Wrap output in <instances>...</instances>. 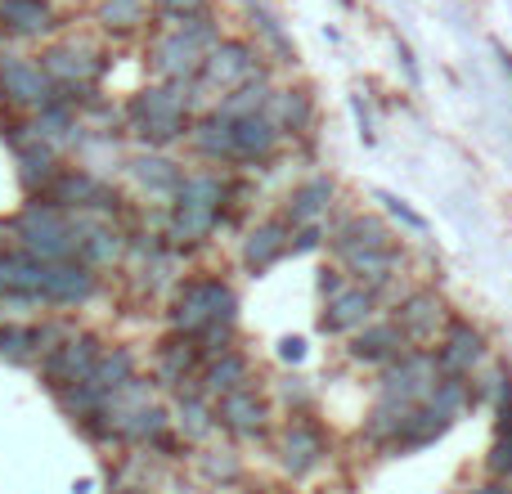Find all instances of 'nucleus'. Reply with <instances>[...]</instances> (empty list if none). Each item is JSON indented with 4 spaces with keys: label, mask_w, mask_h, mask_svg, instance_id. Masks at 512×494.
<instances>
[{
    "label": "nucleus",
    "mask_w": 512,
    "mask_h": 494,
    "mask_svg": "<svg viewBox=\"0 0 512 494\" xmlns=\"http://www.w3.org/2000/svg\"><path fill=\"white\" fill-rule=\"evenodd\" d=\"M131 378H140V360H135L131 346H104V355H99L95 373H90V387L104 391V396H113V391H122Z\"/></svg>",
    "instance_id": "obj_33"
},
{
    "label": "nucleus",
    "mask_w": 512,
    "mask_h": 494,
    "mask_svg": "<svg viewBox=\"0 0 512 494\" xmlns=\"http://www.w3.org/2000/svg\"><path fill=\"white\" fill-rule=\"evenodd\" d=\"M346 288V279H342V270H324V274H319V297H337V292H342Z\"/></svg>",
    "instance_id": "obj_43"
},
{
    "label": "nucleus",
    "mask_w": 512,
    "mask_h": 494,
    "mask_svg": "<svg viewBox=\"0 0 512 494\" xmlns=\"http://www.w3.org/2000/svg\"><path fill=\"white\" fill-rule=\"evenodd\" d=\"M328 243V225L315 221V225H297L292 230V256H306V252H319Z\"/></svg>",
    "instance_id": "obj_42"
},
{
    "label": "nucleus",
    "mask_w": 512,
    "mask_h": 494,
    "mask_svg": "<svg viewBox=\"0 0 512 494\" xmlns=\"http://www.w3.org/2000/svg\"><path fill=\"white\" fill-rule=\"evenodd\" d=\"M337 261H342V274H351V283H360V288H373L382 297V292L391 288V279L400 274V247H391V252H337Z\"/></svg>",
    "instance_id": "obj_30"
},
{
    "label": "nucleus",
    "mask_w": 512,
    "mask_h": 494,
    "mask_svg": "<svg viewBox=\"0 0 512 494\" xmlns=\"http://www.w3.org/2000/svg\"><path fill=\"white\" fill-rule=\"evenodd\" d=\"M0 99H5L14 113L32 117V113H41L45 104H54L59 90L45 77L41 59H32V54H5V59H0Z\"/></svg>",
    "instance_id": "obj_9"
},
{
    "label": "nucleus",
    "mask_w": 512,
    "mask_h": 494,
    "mask_svg": "<svg viewBox=\"0 0 512 494\" xmlns=\"http://www.w3.org/2000/svg\"><path fill=\"white\" fill-rule=\"evenodd\" d=\"M243 9H248V18H252L256 36H261V41H256V45H270V50L279 54V59H274V63H297V50H292V45H288V36H283L279 18H274L270 9H265L261 0H243Z\"/></svg>",
    "instance_id": "obj_38"
},
{
    "label": "nucleus",
    "mask_w": 512,
    "mask_h": 494,
    "mask_svg": "<svg viewBox=\"0 0 512 494\" xmlns=\"http://www.w3.org/2000/svg\"><path fill=\"white\" fill-rule=\"evenodd\" d=\"M212 324H234L239 328V292L221 274H189L176 283L167 297V333L198 337Z\"/></svg>",
    "instance_id": "obj_2"
},
{
    "label": "nucleus",
    "mask_w": 512,
    "mask_h": 494,
    "mask_svg": "<svg viewBox=\"0 0 512 494\" xmlns=\"http://www.w3.org/2000/svg\"><path fill=\"white\" fill-rule=\"evenodd\" d=\"M41 68L45 77L54 81V90H59L68 104L81 108V99L90 95V90H99V81H104L108 72V54L95 50L90 41H59V45H45L41 54Z\"/></svg>",
    "instance_id": "obj_6"
},
{
    "label": "nucleus",
    "mask_w": 512,
    "mask_h": 494,
    "mask_svg": "<svg viewBox=\"0 0 512 494\" xmlns=\"http://www.w3.org/2000/svg\"><path fill=\"white\" fill-rule=\"evenodd\" d=\"M432 355H436L441 378H477V369L486 364V333L472 319L450 315V324H445Z\"/></svg>",
    "instance_id": "obj_11"
},
{
    "label": "nucleus",
    "mask_w": 512,
    "mask_h": 494,
    "mask_svg": "<svg viewBox=\"0 0 512 494\" xmlns=\"http://www.w3.org/2000/svg\"><path fill=\"white\" fill-rule=\"evenodd\" d=\"M198 117V99L194 86H171V81H158V86H144L140 95H131V104L122 108V126L140 149H162L189 140V126Z\"/></svg>",
    "instance_id": "obj_1"
},
{
    "label": "nucleus",
    "mask_w": 512,
    "mask_h": 494,
    "mask_svg": "<svg viewBox=\"0 0 512 494\" xmlns=\"http://www.w3.org/2000/svg\"><path fill=\"white\" fill-rule=\"evenodd\" d=\"M270 418H274V405L256 387L230 391V396L216 400V423L234 441H265L270 436Z\"/></svg>",
    "instance_id": "obj_16"
},
{
    "label": "nucleus",
    "mask_w": 512,
    "mask_h": 494,
    "mask_svg": "<svg viewBox=\"0 0 512 494\" xmlns=\"http://www.w3.org/2000/svg\"><path fill=\"white\" fill-rule=\"evenodd\" d=\"M198 373H203V351H198L194 337H180V333H167L153 351V369H149V382L158 391H171L180 396L185 387H194Z\"/></svg>",
    "instance_id": "obj_14"
},
{
    "label": "nucleus",
    "mask_w": 512,
    "mask_h": 494,
    "mask_svg": "<svg viewBox=\"0 0 512 494\" xmlns=\"http://www.w3.org/2000/svg\"><path fill=\"white\" fill-rule=\"evenodd\" d=\"M243 270L248 274H265L274 270V265L283 261V256H292V225L288 216H265V221H256L248 230V239H243Z\"/></svg>",
    "instance_id": "obj_22"
},
{
    "label": "nucleus",
    "mask_w": 512,
    "mask_h": 494,
    "mask_svg": "<svg viewBox=\"0 0 512 494\" xmlns=\"http://www.w3.org/2000/svg\"><path fill=\"white\" fill-rule=\"evenodd\" d=\"M265 72H270V68H265V50H261V45L243 41V36H225L216 50H207L203 72H198V81H194V99H216V104H221L225 95H234L239 86L265 77Z\"/></svg>",
    "instance_id": "obj_5"
},
{
    "label": "nucleus",
    "mask_w": 512,
    "mask_h": 494,
    "mask_svg": "<svg viewBox=\"0 0 512 494\" xmlns=\"http://www.w3.org/2000/svg\"><path fill=\"white\" fill-rule=\"evenodd\" d=\"M441 382V369H436L432 351H405L396 364L378 369V396L405 400V405H423L432 396V387Z\"/></svg>",
    "instance_id": "obj_12"
},
{
    "label": "nucleus",
    "mask_w": 512,
    "mask_h": 494,
    "mask_svg": "<svg viewBox=\"0 0 512 494\" xmlns=\"http://www.w3.org/2000/svg\"><path fill=\"white\" fill-rule=\"evenodd\" d=\"M225 36H221V23L212 14L207 18H194L185 27H162L149 45V63L158 72V81H171V86H194L198 72H203V59L207 50H216Z\"/></svg>",
    "instance_id": "obj_3"
},
{
    "label": "nucleus",
    "mask_w": 512,
    "mask_h": 494,
    "mask_svg": "<svg viewBox=\"0 0 512 494\" xmlns=\"http://www.w3.org/2000/svg\"><path fill=\"white\" fill-rule=\"evenodd\" d=\"M279 355H283L288 364H301V360H306V342H301V337H283V342H279Z\"/></svg>",
    "instance_id": "obj_44"
},
{
    "label": "nucleus",
    "mask_w": 512,
    "mask_h": 494,
    "mask_svg": "<svg viewBox=\"0 0 512 494\" xmlns=\"http://www.w3.org/2000/svg\"><path fill=\"white\" fill-rule=\"evenodd\" d=\"M409 414H414V405H405V400H391V396H378V400H373V409L364 414L360 436H364L369 445H378L382 454H387L391 445H396V436L405 432Z\"/></svg>",
    "instance_id": "obj_31"
},
{
    "label": "nucleus",
    "mask_w": 512,
    "mask_h": 494,
    "mask_svg": "<svg viewBox=\"0 0 512 494\" xmlns=\"http://www.w3.org/2000/svg\"><path fill=\"white\" fill-rule=\"evenodd\" d=\"M72 239H77V256L86 265H95V270H108V265L126 261V230L117 221L72 212Z\"/></svg>",
    "instance_id": "obj_17"
},
{
    "label": "nucleus",
    "mask_w": 512,
    "mask_h": 494,
    "mask_svg": "<svg viewBox=\"0 0 512 494\" xmlns=\"http://www.w3.org/2000/svg\"><path fill=\"white\" fill-rule=\"evenodd\" d=\"M373 198H378V203L387 207V216H391V221H400L409 234H427V221H423V216H418L409 203H400L396 194H387V189H373Z\"/></svg>",
    "instance_id": "obj_40"
},
{
    "label": "nucleus",
    "mask_w": 512,
    "mask_h": 494,
    "mask_svg": "<svg viewBox=\"0 0 512 494\" xmlns=\"http://www.w3.org/2000/svg\"><path fill=\"white\" fill-rule=\"evenodd\" d=\"M104 346L108 342L99 333H86V328H77V333L63 337L54 351H45L36 369H41V382L50 387V396H54V391H63V387H77V382H86L90 373H95Z\"/></svg>",
    "instance_id": "obj_8"
},
{
    "label": "nucleus",
    "mask_w": 512,
    "mask_h": 494,
    "mask_svg": "<svg viewBox=\"0 0 512 494\" xmlns=\"http://www.w3.org/2000/svg\"><path fill=\"white\" fill-rule=\"evenodd\" d=\"M283 144H288V140H283L279 126H274L265 113L239 117V122H234V167H239V171L270 167V162L283 153Z\"/></svg>",
    "instance_id": "obj_21"
},
{
    "label": "nucleus",
    "mask_w": 512,
    "mask_h": 494,
    "mask_svg": "<svg viewBox=\"0 0 512 494\" xmlns=\"http://www.w3.org/2000/svg\"><path fill=\"white\" fill-rule=\"evenodd\" d=\"M95 18H99L104 32L131 36V32H140V27L149 23V5H144V0H99Z\"/></svg>",
    "instance_id": "obj_35"
},
{
    "label": "nucleus",
    "mask_w": 512,
    "mask_h": 494,
    "mask_svg": "<svg viewBox=\"0 0 512 494\" xmlns=\"http://www.w3.org/2000/svg\"><path fill=\"white\" fill-rule=\"evenodd\" d=\"M499 59H504V72L512 77V54H508V50H499Z\"/></svg>",
    "instance_id": "obj_47"
},
{
    "label": "nucleus",
    "mask_w": 512,
    "mask_h": 494,
    "mask_svg": "<svg viewBox=\"0 0 512 494\" xmlns=\"http://www.w3.org/2000/svg\"><path fill=\"white\" fill-rule=\"evenodd\" d=\"M400 63H405L409 81H414V86H418V68H414V54H409V45H400Z\"/></svg>",
    "instance_id": "obj_46"
},
{
    "label": "nucleus",
    "mask_w": 512,
    "mask_h": 494,
    "mask_svg": "<svg viewBox=\"0 0 512 494\" xmlns=\"http://www.w3.org/2000/svg\"><path fill=\"white\" fill-rule=\"evenodd\" d=\"M153 9H158L162 27H185L212 14V0H153Z\"/></svg>",
    "instance_id": "obj_39"
},
{
    "label": "nucleus",
    "mask_w": 512,
    "mask_h": 494,
    "mask_svg": "<svg viewBox=\"0 0 512 494\" xmlns=\"http://www.w3.org/2000/svg\"><path fill=\"white\" fill-rule=\"evenodd\" d=\"M274 454H279V468L288 472L292 481H301L328 459V441H324V432H319V423H310L306 414H292L288 423H283V432L274 436Z\"/></svg>",
    "instance_id": "obj_13"
},
{
    "label": "nucleus",
    "mask_w": 512,
    "mask_h": 494,
    "mask_svg": "<svg viewBox=\"0 0 512 494\" xmlns=\"http://www.w3.org/2000/svg\"><path fill=\"white\" fill-rule=\"evenodd\" d=\"M391 319H396V328L405 333V342L414 346V351H436V342H441L445 324H450V310H445L441 292L414 288V292H405V297L396 301Z\"/></svg>",
    "instance_id": "obj_10"
},
{
    "label": "nucleus",
    "mask_w": 512,
    "mask_h": 494,
    "mask_svg": "<svg viewBox=\"0 0 512 494\" xmlns=\"http://www.w3.org/2000/svg\"><path fill=\"white\" fill-rule=\"evenodd\" d=\"M265 117L279 126L283 140H306L310 126H315V99L306 86H274Z\"/></svg>",
    "instance_id": "obj_28"
},
{
    "label": "nucleus",
    "mask_w": 512,
    "mask_h": 494,
    "mask_svg": "<svg viewBox=\"0 0 512 494\" xmlns=\"http://www.w3.org/2000/svg\"><path fill=\"white\" fill-rule=\"evenodd\" d=\"M333 203H337V180L319 171V176H306L301 185H292V194L283 198V216H288V225L297 230V225L328 221Z\"/></svg>",
    "instance_id": "obj_27"
},
{
    "label": "nucleus",
    "mask_w": 512,
    "mask_h": 494,
    "mask_svg": "<svg viewBox=\"0 0 512 494\" xmlns=\"http://www.w3.org/2000/svg\"><path fill=\"white\" fill-rule=\"evenodd\" d=\"M0 32L14 41H45L59 32V14L50 0H0Z\"/></svg>",
    "instance_id": "obj_25"
},
{
    "label": "nucleus",
    "mask_w": 512,
    "mask_h": 494,
    "mask_svg": "<svg viewBox=\"0 0 512 494\" xmlns=\"http://www.w3.org/2000/svg\"><path fill=\"white\" fill-rule=\"evenodd\" d=\"M243 387H252V360L234 346V351H225V355H216V360H203V373H198V391H203L207 400H221V396H230V391H243Z\"/></svg>",
    "instance_id": "obj_29"
},
{
    "label": "nucleus",
    "mask_w": 512,
    "mask_h": 494,
    "mask_svg": "<svg viewBox=\"0 0 512 494\" xmlns=\"http://www.w3.org/2000/svg\"><path fill=\"white\" fill-rule=\"evenodd\" d=\"M122 171L131 176V185L140 189L144 198H153V203H167L180 194V185H185V167H180L171 153L162 149H140V153H126Z\"/></svg>",
    "instance_id": "obj_15"
},
{
    "label": "nucleus",
    "mask_w": 512,
    "mask_h": 494,
    "mask_svg": "<svg viewBox=\"0 0 512 494\" xmlns=\"http://www.w3.org/2000/svg\"><path fill=\"white\" fill-rule=\"evenodd\" d=\"M270 95H274V77L265 72V77L248 81V86H239L234 95H225L221 104H216V113L230 117V122H239V117H252V113H265L270 108Z\"/></svg>",
    "instance_id": "obj_34"
},
{
    "label": "nucleus",
    "mask_w": 512,
    "mask_h": 494,
    "mask_svg": "<svg viewBox=\"0 0 512 494\" xmlns=\"http://www.w3.org/2000/svg\"><path fill=\"white\" fill-rule=\"evenodd\" d=\"M5 230H9V243L23 247L27 256H36V261H45V265L72 261V256H77V239H72V212L45 203V198H32V203H27L18 216H9Z\"/></svg>",
    "instance_id": "obj_4"
},
{
    "label": "nucleus",
    "mask_w": 512,
    "mask_h": 494,
    "mask_svg": "<svg viewBox=\"0 0 512 494\" xmlns=\"http://www.w3.org/2000/svg\"><path fill=\"white\" fill-rule=\"evenodd\" d=\"M499 423H495V441H490V454H486V472L495 481L512 486V400L495 409Z\"/></svg>",
    "instance_id": "obj_37"
},
{
    "label": "nucleus",
    "mask_w": 512,
    "mask_h": 494,
    "mask_svg": "<svg viewBox=\"0 0 512 494\" xmlns=\"http://www.w3.org/2000/svg\"><path fill=\"white\" fill-rule=\"evenodd\" d=\"M171 432H176L185 445H207L216 432H221V423H216V405L198 391V382L171 400Z\"/></svg>",
    "instance_id": "obj_24"
},
{
    "label": "nucleus",
    "mask_w": 512,
    "mask_h": 494,
    "mask_svg": "<svg viewBox=\"0 0 512 494\" xmlns=\"http://www.w3.org/2000/svg\"><path fill=\"white\" fill-rule=\"evenodd\" d=\"M459 494H512V486H504V481H481V486H468V490H459Z\"/></svg>",
    "instance_id": "obj_45"
},
{
    "label": "nucleus",
    "mask_w": 512,
    "mask_h": 494,
    "mask_svg": "<svg viewBox=\"0 0 512 494\" xmlns=\"http://www.w3.org/2000/svg\"><path fill=\"white\" fill-rule=\"evenodd\" d=\"M189 149H194L198 158H203L207 167H216V171L234 167V122L230 117H221L216 108L198 113L194 126H189Z\"/></svg>",
    "instance_id": "obj_26"
},
{
    "label": "nucleus",
    "mask_w": 512,
    "mask_h": 494,
    "mask_svg": "<svg viewBox=\"0 0 512 494\" xmlns=\"http://www.w3.org/2000/svg\"><path fill=\"white\" fill-rule=\"evenodd\" d=\"M378 292L373 288H360V283H346L337 297L324 301V315H319V328L328 337H355L364 324L378 319Z\"/></svg>",
    "instance_id": "obj_18"
},
{
    "label": "nucleus",
    "mask_w": 512,
    "mask_h": 494,
    "mask_svg": "<svg viewBox=\"0 0 512 494\" xmlns=\"http://www.w3.org/2000/svg\"><path fill=\"white\" fill-rule=\"evenodd\" d=\"M279 400L292 409V414H310V405H315V391L306 387V378L288 373V378H279Z\"/></svg>",
    "instance_id": "obj_41"
},
{
    "label": "nucleus",
    "mask_w": 512,
    "mask_h": 494,
    "mask_svg": "<svg viewBox=\"0 0 512 494\" xmlns=\"http://www.w3.org/2000/svg\"><path fill=\"white\" fill-rule=\"evenodd\" d=\"M454 427V418H445L436 405H414V414H409V423H405V432L396 436V445H391L387 454H414V450H427L432 441H441L445 432Z\"/></svg>",
    "instance_id": "obj_32"
},
{
    "label": "nucleus",
    "mask_w": 512,
    "mask_h": 494,
    "mask_svg": "<svg viewBox=\"0 0 512 494\" xmlns=\"http://www.w3.org/2000/svg\"><path fill=\"white\" fill-rule=\"evenodd\" d=\"M0 59H5V32H0Z\"/></svg>",
    "instance_id": "obj_48"
},
{
    "label": "nucleus",
    "mask_w": 512,
    "mask_h": 494,
    "mask_svg": "<svg viewBox=\"0 0 512 494\" xmlns=\"http://www.w3.org/2000/svg\"><path fill=\"white\" fill-rule=\"evenodd\" d=\"M99 292V270L86 265L81 256L72 261H54L45 274V310H77Z\"/></svg>",
    "instance_id": "obj_20"
},
{
    "label": "nucleus",
    "mask_w": 512,
    "mask_h": 494,
    "mask_svg": "<svg viewBox=\"0 0 512 494\" xmlns=\"http://www.w3.org/2000/svg\"><path fill=\"white\" fill-rule=\"evenodd\" d=\"M396 243V230H391L382 216L373 212H346L333 221V230H328V252H391Z\"/></svg>",
    "instance_id": "obj_19"
},
{
    "label": "nucleus",
    "mask_w": 512,
    "mask_h": 494,
    "mask_svg": "<svg viewBox=\"0 0 512 494\" xmlns=\"http://www.w3.org/2000/svg\"><path fill=\"white\" fill-rule=\"evenodd\" d=\"M41 198L54 207H63V212L104 216V221H117V212H122V194H117L99 171H86V167H63Z\"/></svg>",
    "instance_id": "obj_7"
},
{
    "label": "nucleus",
    "mask_w": 512,
    "mask_h": 494,
    "mask_svg": "<svg viewBox=\"0 0 512 494\" xmlns=\"http://www.w3.org/2000/svg\"><path fill=\"white\" fill-rule=\"evenodd\" d=\"M198 472H203L207 486H239L243 481V459L230 450V445H207L203 454H198Z\"/></svg>",
    "instance_id": "obj_36"
},
{
    "label": "nucleus",
    "mask_w": 512,
    "mask_h": 494,
    "mask_svg": "<svg viewBox=\"0 0 512 494\" xmlns=\"http://www.w3.org/2000/svg\"><path fill=\"white\" fill-rule=\"evenodd\" d=\"M144 494H158V490H144Z\"/></svg>",
    "instance_id": "obj_49"
},
{
    "label": "nucleus",
    "mask_w": 512,
    "mask_h": 494,
    "mask_svg": "<svg viewBox=\"0 0 512 494\" xmlns=\"http://www.w3.org/2000/svg\"><path fill=\"white\" fill-rule=\"evenodd\" d=\"M405 351H414V346L405 342L396 319H373V324H364L360 333L351 337V346H346V355H351L355 364H364V369H387V364H396Z\"/></svg>",
    "instance_id": "obj_23"
}]
</instances>
